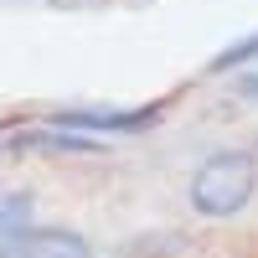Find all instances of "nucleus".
Here are the masks:
<instances>
[{
	"label": "nucleus",
	"instance_id": "2",
	"mask_svg": "<svg viewBox=\"0 0 258 258\" xmlns=\"http://www.w3.org/2000/svg\"><path fill=\"white\" fill-rule=\"evenodd\" d=\"M0 258H93L88 238L73 227H16L0 232Z\"/></svg>",
	"mask_w": 258,
	"mask_h": 258
},
{
	"label": "nucleus",
	"instance_id": "4",
	"mask_svg": "<svg viewBox=\"0 0 258 258\" xmlns=\"http://www.w3.org/2000/svg\"><path fill=\"white\" fill-rule=\"evenodd\" d=\"M6 150H57V155H93V150H103V140L52 124V129H16V135L6 140Z\"/></svg>",
	"mask_w": 258,
	"mask_h": 258
},
{
	"label": "nucleus",
	"instance_id": "3",
	"mask_svg": "<svg viewBox=\"0 0 258 258\" xmlns=\"http://www.w3.org/2000/svg\"><path fill=\"white\" fill-rule=\"evenodd\" d=\"M52 124L78 129V135H140V129L160 124V103L150 109H62L52 114Z\"/></svg>",
	"mask_w": 258,
	"mask_h": 258
},
{
	"label": "nucleus",
	"instance_id": "5",
	"mask_svg": "<svg viewBox=\"0 0 258 258\" xmlns=\"http://www.w3.org/2000/svg\"><path fill=\"white\" fill-rule=\"evenodd\" d=\"M248 62H258V31H248L243 41H232V47H222L217 57L207 62V73H232V68H248Z\"/></svg>",
	"mask_w": 258,
	"mask_h": 258
},
{
	"label": "nucleus",
	"instance_id": "6",
	"mask_svg": "<svg viewBox=\"0 0 258 258\" xmlns=\"http://www.w3.org/2000/svg\"><path fill=\"white\" fill-rule=\"evenodd\" d=\"M31 222V197L26 191H11V197H0V232H16V227H26Z\"/></svg>",
	"mask_w": 258,
	"mask_h": 258
},
{
	"label": "nucleus",
	"instance_id": "1",
	"mask_svg": "<svg viewBox=\"0 0 258 258\" xmlns=\"http://www.w3.org/2000/svg\"><path fill=\"white\" fill-rule=\"evenodd\" d=\"M258 191V160L248 150H217L191 170V207L202 217H238Z\"/></svg>",
	"mask_w": 258,
	"mask_h": 258
}]
</instances>
